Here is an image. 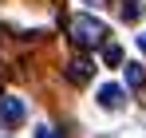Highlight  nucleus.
<instances>
[{
	"instance_id": "1",
	"label": "nucleus",
	"mask_w": 146,
	"mask_h": 138,
	"mask_svg": "<svg viewBox=\"0 0 146 138\" xmlns=\"http://www.w3.org/2000/svg\"><path fill=\"white\" fill-rule=\"evenodd\" d=\"M67 36H71V44L75 47H107V24L103 20H95V16H87V12H79V16H71L67 20Z\"/></svg>"
},
{
	"instance_id": "7",
	"label": "nucleus",
	"mask_w": 146,
	"mask_h": 138,
	"mask_svg": "<svg viewBox=\"0 0 146 138\" xmlns=\"http://www.w3.org/2000/svg\"><path fill=\"white\" fill-rule=\"evenodd\" d=\"M103 63H107V67H119L122 63V47L119 44H107L103 47Z\"/></svg>"
},
{
	"instance_id": "5",
	"label": "nucleus",
	"mask_w": 146,
	"mask_h": 138,
	"mask_svg": "<svg viewBox=\"0 0 146 138\" xmlns=\"http://www.w3.org/2000/svg\"><path fill=\"white\" fill-rule=\"evenodd\" d=\"M126 87L134 95H142L146 91V75H142V63H126Z\"/></svg>"
},
{
	"instance_id": "2",
	"label": "nucleus",
	"mask_w": 146,
	"mask_h": 138,
	"mask_svg": "<svg viewBox=\"0 0 146 138\" xmlns=\"http://www.w3.org/2000/svg\"><path fill=\"white\" fill-rule=\"evenodd\" d=\"M63 75L71 79L75 87H83V83H91V75H95V63H91L87 55H75V59H67V63H63Z\"/></svg>"
},
{
	"instance_id": "6",
	"label": "nucleus",
	"mask_w": 146,
	"mask_h": 138,
	"mask_svg": "<svg viewBox=\"0 0 146 138\" xmlns=\"http://www.w3.org/2000/svg\"><path fill=\"white\" fill-rule=\"evenodd\" d=\"M138 16H142V0H122V20L134 24Z\"/></svg>"
},
{
	"instance_id": "4",
	"label": "nucleus",
	"mask_w": 146,
	"mask_h": 138,
	"mask_svg": "<svg viewBox=\"0 0 146 138\" xmlns=\"http://www.w3.org/2000/svg\"><path fill=\"white\" fill-rule=\"evenodd\" d=\"M99 107H107V111H119V107H122V87H119V83L99 87Z\"/></svg>"
},
{
	"instance_id": "8",
	"label": "nucleus",
	"mask_w": 146,
	"mask_h": 138,
	"mask_svg": "<svg viewBox=\"0 0 146 138\" xmlns=\"http://www.w3.org/2000/svg\"><path fill=\"white\" fill-rule=\"evenodd\" d=\"M138 47H142V51H146V32H142V36H138Z\"/></svg>"
},
{
	"instance_id": "3",
	"label": "nucleus",
	"mask_w": 146,
	"mask_h": 138,
	"mask_svg": "<svg viewBox=\"0 0 146 138\" xmlns=\"http://www.w3.org/2000/svg\"><path fill=\"white\" fill-rule=\"evenodd\" d=\"M24 122V103L20 99H0V130H16Z\"/></svg>"
}]
</instances>
